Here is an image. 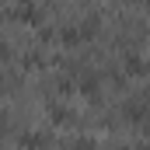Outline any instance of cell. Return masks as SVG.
<instances>
[{
  "label": "cell",
  "mask_w": 150,
  "mask_h": 150,
  "mask_svg": "<svg viewBox=\"0 0 150 150\" xmlns=\"http://www.w3.org/2000/svg\"><path fill=\"white\" fill-rule=\"evenodd\" d=\"M126 70H129V74H147V63H143L136 52H129V56H126Z\"/></svg>",
  "instance_id": "1"
},
{
  "label": "cell",
  "mask_w": 150,
  "mask_h": 150,
  "mask_svg": "<svg viewBox=\"0 0 150 150\" xmlns=\"http://www.w3.org/2000/svg\"><path fill=\"white\" fill-rule=\"evenodd\" d=\"M28 150H38V147H45V136L42 133H25V140H21Z\"/></svg>",
  "instance_id": "2"
},
{
  "label": "cell",
  "mask_w": 150,
  "mask_h": 150,
  "mask_svg": "<svg viewBox=\"0 0 150 150\" xmlns=\"http://www.w3.org/2000/svg\"><path fill=\"white\" fill-rule=\"evenodd\" d=\"M126 112H129V119L136 122V119H143V115H147V105H143V101H129V105H126Z\"/></svg>",
  "instance_id": "3"
},
{
  "label": "cell",
  "mask_w": 150,
  "mask_h": 150,
  "mask_svg": "<svg viewBox=\"0 0 150 150\" xmlns=\"http://www.w3.org/2000/svg\"><path fill=\"white\" fill-rule=\"evenodd\" d=\"M49 119H52V122H67V119H70V112H67L63 105H49Z\"/></svg>",
  "instance_id": "4"
},
{
  "label": "cell",
  "mask_w": 150,
  "mask_h": 150,
  "mask_svg": "<svg viewBox=\"0 0 150 150\" xmlns=\"http://www.w3.org/2000/svg\"><path fill=\"white\" fill-rule=\"evenodd\" d=\"M80 91L94 98V94H98V84H94V77H80Z\"/></svg>",
  "instance_id": "5"
},
{
  "label": "cell",
  "mask_w": 150,
  "mask_h": 150,
  "mask_svg": "<svg viewBox=\"0 0 150 150\" xmlns=\"http://www.w3.org/2000/svg\"><path fill=\"white\" fill-rule=\"evenodd\" d=\"M70 150H94V140H77L70 143Z\"/></svg>",
  "instance_id": "6"
},
{
  "label": "cell",
  "mask_w": 150,
  "mask_h": 150,
  "mask_svg": "<svg viewBox=\"0 0 150 150\" xmlns=\"http://www.w3.org/2000/svg\"><path fill=\"white\" fill-rule=\"evenodd\" d=\"M143 4H150V0H143Z\"/></svg>",
  "instance_id": "7"
}]
</instances>
